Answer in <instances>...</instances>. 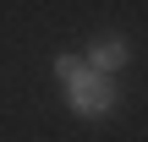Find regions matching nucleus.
Segmentation results:
<instances>
[{"instance_id":"1","label":"nucleus","mask_w":148,"mask_h":142,"mask_svg":"<svg viewBox=\"0 0 148 142\" xmlns=\"http://www.w3.org/2000/svg\"><path fill=\"white\" fill-rule=\"evenodd\" d=\"M66 99H71V109H77V115L99 120V115H110L115 88H110V77H99V71H88V66H82V77H71V82H66Z\"/></svg>"},{"instance_id":"3","label":"nucleus","mask_w":148,"mask_h":142,"mask_svg":"<svg viewBox=\"0 0 148 142\" xmlns=\"http://www.w3.org/2000/svg\"><path fill=\"white\" fill-rule=\"evenodd\" d=\"M55 71H60V82H71V77H82V60H77V55H60Z\"/></svg>"},{"instance_id":"2","label":"nucleus","mask_w":148,"mask_h":142,"mask_svg":"<svg viewBox=\"0 0 148 142\" xmlns=\"http://www.w3.org/2000/svg\"><path fill=\"white\" fill-rule=\"evenodd\" d=\"M132 60V49H126V38H99L93 49H88V71H99V77H110L115 66H126Z\"/></svg>"}]
</instances>
